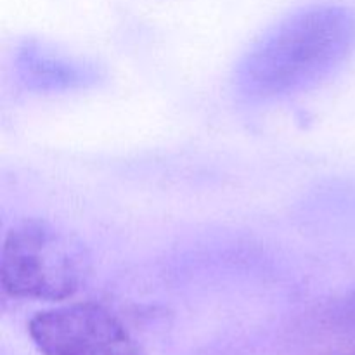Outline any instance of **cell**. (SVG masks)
Returning a JSON list of instances; mask_svg holds the SVG:
<instances>
[{
    "instance_id": "1",
    "label": "cell",
    "mask_w": 355,
    "mask_h": 355,
    "mask_svg": "<svg viewBox=\"0 0 355 355\" xmlns=\"http://www.w3.org/2000/svg\"><path fill=\"white\" fill-rule=\"evenodd\" d=\"M355 49V12L340 6L298 10L267 31L236 71L243 96L281 99L318 85Z\"/></svg>"
},
{
    "instance_id": "2",
    "label": "cell",
    "mask_w": 355,
    "mask_h": 355,
    "mask_svg": "<svg viewBox=\"0 0 355 355\" xmlns=\"http://www.w3.org/2000/svg\"><path fill=\"white\" fill-rule=\"evenodd\" d=\"M89 270L85 246L47 220L21 222L3 239L0 284L9 297L62 302L82 288Z\"/></svg>"
},
{
    "instance_id": "3",
    "label": "cell",
    "mask_w": 355,
    "mask_h": 355,
    "mask_svg": "<svg viewBox=\"0 0 355 355\" xmlns=\"http://www.w3.org/2000/svg\"><path fill=\"white\" fill-rule=\"evenodd\" d=\"M44 355H146L127 326L97 304H71L38 312L28 324Z\"/></svg>"
},
{
    "instance_id": "4",
    "label": "cell",
    "mask_w": 355,
    "mask_h": 355,
    "mask_svg": "<svg viewBox=\"0 0 355 355\" xmlns=\"http://www.w3.org/2000/svg\"><path fill=\"white\" fill-rule=\"evenodd\" d=\"M21 69L24 71L26 82L37 83L38 87H52V89L80 85L89 78V69L61 61L54 55L44 54L40 49L23 51Z\"/></svg>"
},
{
    "instance_id": "5",
    "label": "cell",
    "mask_w": 355,
    "mask_h": 355,
    "mask_svg": "<svg viewBox=\"0 0 355 355\" xmlns=\"http://www.w3.org/2000/svg\"><path fill=\"white\" fill-rule=\"evenodd\" d=\"M347 315H349L350 321L355 324V291L350 295L349 300H347Z\"/></svg>"
}]
</instances>
